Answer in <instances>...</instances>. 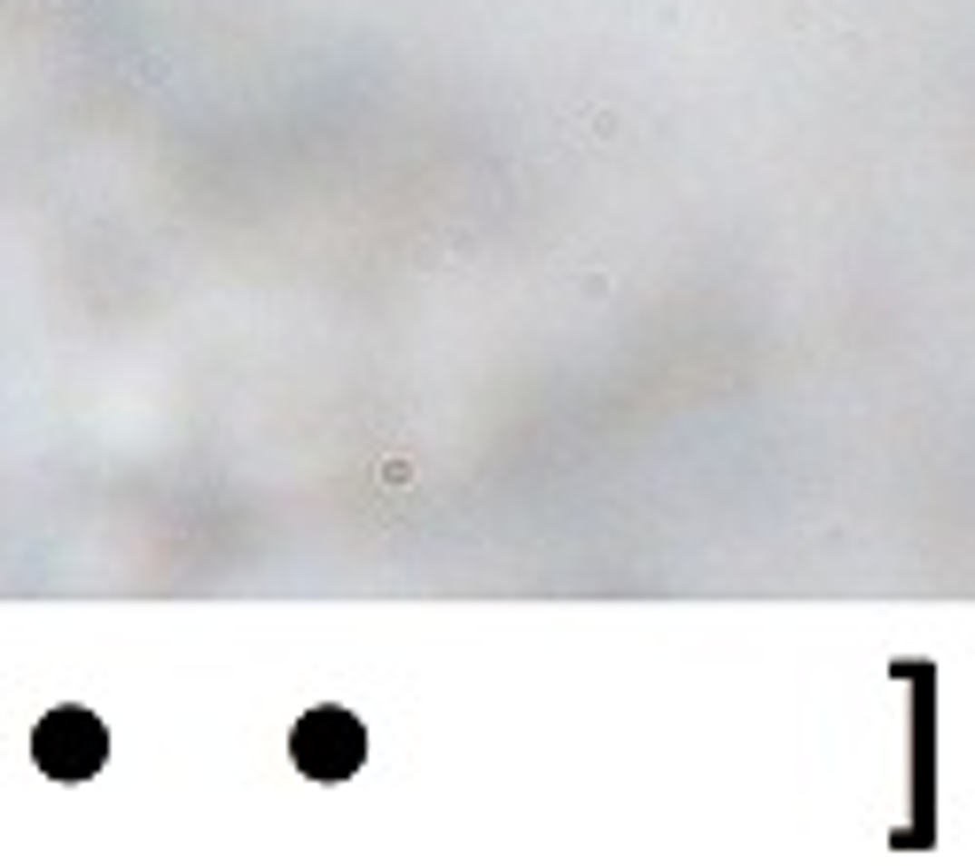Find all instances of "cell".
I'll return each instance as SVG.
<instances>
[{
  "instance_id": "obj_1",
  "label": "cell",
  "mask_w": 975,
  "mask_h": 866,
  "mask_svg": "<svg viewBox=\"0 0 975 866\" xmlns=\"http://www.w3.org/2000/svg\"><path fill=\"white\" fill-rule=\"evenodd\" d=\"M32 757L55 781H86V773H102V757H110V733H102L94 711H47L32 733Z\"/></svg>"
},
{
  "instance_id": "obj_2",
  "label": "cell",
  "mask_w": 975,
  "mask_h": 866,
  "mask_svg": "<svg viewBox=\"0 0 975 866\" xmlns=\"http://www.w3.org/2000/svg\"><path fill=\"white\" fill-rule=\"evenodd\" d=\"M297 765L312 773V781H344V773H359V757H367V733H359V718L351 711H305L289 733Z\"/></svg>"
}]
</instances>
